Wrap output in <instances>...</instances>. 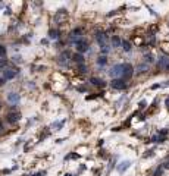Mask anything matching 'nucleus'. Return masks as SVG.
<instances>
[{
  "label": "nucleus",
  "mask_w": 169,
  "mask_h": 176,
  "mask_svg": "<svg viewBox=\"0 0 169 176\" xmlns=\"http://www.w3.org/2000/svg\"><path fill=\"white\" fill-rule=\"evenodd\" d=\"M96 41L99 43L100 47L107 46V44H106V43H107V35L104 34V33H97V34H96Z\"/></svg>",
  "instance_id": "8"
},
{
  "label": "nucleus",
  "mask_w": 169,
  "mask_h": 176,
  "mask_svg": "<svg viewBox=\"0 0 169 176\" xmlns=\"http://www.w3.org/2000/svg\"><path fill=\"white\" fill-rule=\"evenodd\" d=\"M75 46H77V52L78 53H85L88 50V44H87V41H84V40L78 41Z\"/></svg>",
  "instance_id": "9"
},
{
  "label": "nucleus",
  "mask_w": 169,
  "mask_h": 176,
  "mask_svg": "<svg viewBox=\"0 0 169 176\" xmlns=\"http://www.w3.org/2000/svg\"><path fill=\"white\" fill-rule=\"evenodd\" d=\"M7 101L10 103V104L16 106L19 101H21V95L18 94V92H9L7 94Z\"/></svg>",
  "instance_id": "6"
},
{
  "label": "nucleus",
  "mask_w": 169,
  "mask_h": 176,
  "mask_svg": "<svg viewBox=\"0 0 169 176\" xmlns=\"http://www.w3.org/2000/svg\"><path fill=\"white\" fill-rule=\"evenodd\" d=\"M97 63H99L100 66L106 65V63H107V57H106V56H100V57L97 59Z\"/></svg>",
  "instance_id": "18"
},
{
  "label": "nucleus",
  "mask_w": 169,
  "mask_h": 176,
  "mask_svg": "<svg viewBox=\"0 0 169 176\" xmlns=\"http://www.w3.org/2000/svg\"><path fill=\"white\" fill-rule=\"evenodd\" d=\"M0 56H1V57L6 56V47H4V46H0Z\"/></svg>",
  "instance_id": "22"
},
{
  "label": "nucleus",
  "mask_w": 169,
  "mask_h": 176,
  "mask_svg": "<svg viewBox=\"0 0 169 176\" xmlns=\"http://www.w3.org/2000/svg\"><path fill=\"white\" fill-rule=\"evenodd\" d=\"M165 103H166V106H168V107H169V97H168V98H166V101H165Z\"/></svg>",
  "instance_id": "28"
},
{
  "label": "nucleus",
  "mask_w": 169,
  "mask_h": 176,
  "mask_svg": "<svg viewBox=\"0 0 169 176\" xmlns=\"http://www.w3.org/2000/svg\"><path fill=\"white\" fill-rule=\"evenodd\" d=\"M3 129V123H1V121H0V131Z\"/></svg>",
  "instance_id": "29"
},
{
  "label": "nucleus",
  "mask_w": 169,
  "mask_h": 176,
  "mask_svg": "<svg viewBox=\"0 0 169 176\" xmlns=\"http://www.w3.org/2000/svg\"><path fill=\"white\" fill-rule=\"evenodd\" d=\"M80 72H87V68H85V66H83V65H81V66H80Z\"/></svg>",
  "instance_id": "25"
},
{
  "label": "nucleus",
  "mask_w": 169,
  "mask_h": 176,
  "mask_svg": "<svg viewBox=\"0 0 169 176\" xmlns=\"http://www.w3.org/2000/svg\"><path fill=\"white\" fill-rule=\"evenodd\" d=\"M110 75L113 76V79H116V78H122V63L115 65V66L110 69Z\"/></svg>",
  "instance_id": "5"
},
{
  "label": "nucleus",
  "mask_w": 169,
  "mask_h": 176,
  "mask_svg": "<svg viewBox=\"0 0 169 176\" xmlns=\"http://www.w3.org/2000/svg\"><path fill=\"white\" fill-rule=\"evenodd\" d=\"M140 107L144 109V107H146V101H141V103H140Z\"/></svg>",
  "instance_id": "27"
},
{
  "label": "nucleus",
  "mask_w": 169,
  "mask_h": 176,
  "mask_svg": "<svg viewBox=\"0 0 169 176\" xmlns=\"http://www.w3.org/2000/svg\"><path fill=\"white\" fill-rule=\"evenodd\" d=\"M121 44H122V41L119 40V37H116V35H115V37L112 38V46H113V47H119Z\"/></svg>",
  "instance_id": "16"
},
{
  "label": "nucleus",
  "mask_w": 169,
  "mask_h": 176,
  "mask_svg": "<svg viewBox=\"0 0 169 176\" xmlns=\"http://www.w3.org/2000/svg\"><path fill=\"white\" fill-rule=\"evenodd\" d=\"M157 66H159V69L162 70H169V57L166 56H162L160 59H159V62H157Z\"/></svg>",
  "instance_id": "4"
},
{
  "label": "nucleus",
  "mask_w": 169,
  "mask_h": 176,
  "mask_svg": "<svg viewBox=\"0 0 169 176\" xmlns=\"http://www.w3.org/2000/svg\"><path fill=\"white\" fill-rule=\"evenodd\" d=\"M81 34H83V30H81V28H75V30L71 33V43L77 44L78 41H81V40H83V38H81Z\"/></svg>",
  "instance_id": "2"
},
{
  "label": "nucleus",
  "mask_w": 169,
  "mask_h": 176,
  "mask_svg": "<svg viewBox=\"0 0 169 176\" xmlns=\"http://www.w3.org/2000/svg\"><path fill=\"white\" fill-rule=\"evenodd\" d=\"M152 140H153V142H163V141H165V137L159 134V135H154Z\"/></svg>",
  "instance_id": "17"
},
{
  "label": "nucleus",
  "mask_w": 169,
  "mask_h": 176,
  "mask_svg": "<svg viewBox=\"0 0 169 176\" xmlns=\"http://www.w3.org/2000/svg\"><path fill=\"white\" fill-rule=\"evenodd\" d=\"M19 119H21V113H18V112H15V113H9V115H7V121H9L10 123H16Z\"/></svg>",
  "instance_id": "10"
},
{
  "label": "nucleus",
  "mask_w": 169,
  "mask_h": 176,
  "mask_svg": "<svg viewBox=\"0 0 169 176\" xmlns=\"http://www.w3.org/2000/svg\"><path fill=\"white\" fill-rule=\"evenodd\" d=\"M4 66H6V60L4 59H0V69L4 68Z\"/></svg>",
  "instance_id": "23"
},
{
  "label": "nucleus",
  "mask_w": 169,
  "mask_h": 176,
  "mask_svg": "<svg viewBox=\"0 0 169 176\" xmlns=\"http://www.w3.org/2000/svg\"><path fill=\"white\" fill-rule=\"evenodd\" d=\"M16 75H18L16 69H10V68H9V69L3 70V79H6V81H7V79H13Z\"/></svg>",
  "instance_id": "7"
},
{
  "label": "nucleus",
  "mask_w": 169,
  "mask_h": 176,
  "mask_svg": "<svg viewBox=\"0 0 169 176\" xmlns=\"http://www.w3.org/2000/svg\"><path fill=\"white\" fill-rule=\"evenodd\" d=\"M68 57H69V53H68V52H63V53H62V56H60V59H59V62L65 65V63L68 62Z\"/></svg>",
  "instance_id": "15"
},
{
  "label": "nucleus",
  "mask_w": 169,
  "mask_h": 176,
  "mask_svg": "<svg viewBox=\"0 0 169 176\" xmlns=\"http://www.w3.org/2000/svg\"><path fill=\"white\" fill-rule=\"evenodd\" d=\"M121 46H122V49H124L125 52H130V50H131V43H130V41H127V40H124Z\"/></svg>",
  "instance_id": "14"
},
{
  "label": "nucleus",
  "mask_w": 169,
  "mask_h": 176,
  "mask_svg": "<svg viewBox=\"0 0 169 176\" xmlns=\"http://www.w3.org/2000/svg\"><path fill=\"white\" fill-rule=\"evenodd\" d=\"M147 69H149V66H147V65H140V66L137 68V70H138L140 73H141V72H146Z\"/></svg>",
  "instance_id": "19"
},
{
  "label": "nucleus",
  "mask_w": 169,
  "mask_h": 176,
  "mask_svg": "<svg viewBox=\"0 0 169 176\" xmlns=\"http://www.w3.org/2000/svg\"><path fill=\"white\" fill-rule=\"evenodd\" d=\"M163 175V167H157L154 170V176H162Z\"/></svg>",
  "instance_id": "20"
},
{
  "label": "nucleus",
  "mask_w": 169,
  "mask_h": 176,
  "mask_svg": "<svg viewBox=\"0 0 169 176\" xmlns=\"http://www.w3.org/2000/svg\"><path fill=\"white\" fill-rule=\"evenodd\" d=\"M44 175V172H40V173H34V175H30V176H41Z\"/></svg>",
  "instance_id": "26"
},
{
  "label": "nucleus",
  "mask_w": 169,
  "mask_h": 176,
  "mask_svg": "<svg viewBox=\"0 0 169 176\" xmlns=\"http://www.w3.org/2000/svg\"><path fill=\"white\" fill-rule=\"evenodd\" d=\"M0 110H1V103H0Z\"/></svg>",
  "instance_id": "30"
},
{
  "label": "nucleus",
  "mask_w": 169,
  "mask_h": 176,
  "mask_svg": "<svg viewBox=\"0 0 169 176\" xmlns=\"http://www.w3.org/2000/svg\"><path fill=\"white\" fill-rule=\"evenodd\" d=\"M130 166H131V161H128V160H127V161H122V163L118 166V170L121 172V173H124V172H125Z\"/></svg>",
  "instance_id": "11"
},
{
  "label": "nucleus",
  "mask_w": 169,
  "mask_h": 176,
  "mask_svg": "<svg viewBox=\"0 0 169 176\" xmlns=\"http://www.w3.org/2000/svg\"><path fill=\"white\" fill-rule=\"evenodd\" d=\"M134 75V68L130 63H122V78L121 79H130Z\"/></svg>",
  "instance_id": "1"
},
{
  "label": "nucleus",
  "mask_w": 169,
  "mask_h": 176,
  "mask_svg": "<svg viewBox=\"0 0 169 176\" xmlns=\"http://www.w3.org/2000/svg\"><path fill=\"white\" fill-rule=\"evenodd\" d=\"M72 60L77 62V63H83L84 62V56L81 53H75V54H72Z\"/></svg>",
  "instance_id": "12"
},
{
  "label": "nucleus",
  "mask_w": 169,
  "mask_h": 176,
  "mask_svg": "<svg viewBox=\"0 0 169 176\" xmlns=\"http://www.w3.org/2000/svg\"><path fill=\"white\" fill-rule=\"evenodd\" d=\"M57 34H59V33H57L56 30H50V31H49V35H50V38H57Z\"/></svg>",
  "instance_id": "21"
},
{
  "label": "nucleus",
  "mask_w": 169,
  "mask_h": 176,
  "mask_svg": "<svg viewBox=\"0 0 169 176\" xmlns=\"http://www.w3.org/2000/svg\"><path fill=\"white\" fill-rule=\"evenodd\" d=\"M163 169H169V160H166L165 163H163V166H162Z\"/></svg>",
  "instance_id": "24"
},
{
  "label": "nucleus",
  "mask_w": 169,
  "mask_h": 176,
  "mask_svg": "<svg viewBox=\"0 0 169 176\" xmlns=\"http://www.w3.org/2000/svg\"><path fill=\"white\" fill-rule=\"evenodd\" d=\"M110 85H112V88H115V89H125L127 88V82H125V79L116 78V79H113L110 82Z\"/></svg>",
  "instance_id": "3"
},
{
  "label": "nucleus",
  "mask_w": 169,
  "mask_h": 176,
  "mask_svg": "<svg viewBox=\"0 0 169 176\" xmlns=\"http://www.w3.org/2000/svg\"><path fill=\"white\" fill-rule=\"evenodd\" d=\"M91 84L97 85V87H104V81L100 79V78H91Z\"/></svg>",
  "instance_id": "13"
}]
</instances>
